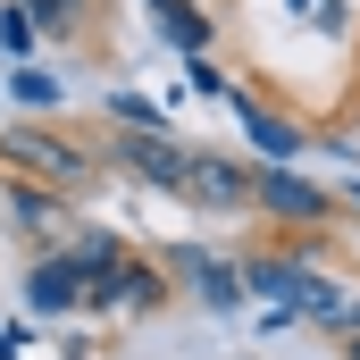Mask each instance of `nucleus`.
<instances>
[{
	"instance_id": "obj_1",
	"label": "nucleus",
	"mask_w": 360,
	"mask_h": 360,
	"mask_svg": "<svg viewBox=\"0 0 360 360\" xmlns=\"http://www.w3.org/2000/svg\"><path fill=\"white\" fill-rule=\"evenodd\" d=\"M0 168H17V176H42L59 184V193H76L84 201L101 176H117L109 168V126H59V109H51V126H0Z\"/></svg>"
},
{
	"instance_id": "obj_2",
	"label": "nucleus",
	"mask_w": 360,
	"mask_h": 360,
	"mask_svg": "<svg viewBox=\"0 0 360 360\" xmlns=\"http://www.w3.org/2000/svg\"><path fill=\"white\" fill-rule=\"evenodd\" d=\"M184 285H176V269L160 260V252H117L109 269H92V310H109V319H151V310H168Z\"/></svg>"
},
{
	"instance_id": "obj_3",
	"label": "nucleus",
	"mask_w": 360,
	"mask_h": 360,
	"mask_svg": "<svg viewBox=\"0 0 360 360\" xmlns=\"http://www.w3.org/2000/svg\"><path fill=\"white\" fill-rule=\"evenodd\" d=\"M109 168L151 193H176L184 201V176H193V143H176L168 126H117L109 117Z\"/></svg>"
},
{
	"instance_id": "obj_4",
	"label": "nucleus",
	"mask_w": 360,
	"mask_h": 360,
	"mask_svg": "<svg viewBox=\"0 0 360 360\" xmlns=\"http://www.w3.org/2000/svg\"><path fill=\"white\" fill-rule=\"evenodd\" d=\"M269 226H344L352 218V193H327V184L293 176V160H260V201H252Z\"/></svg>"
},
{
	"instance_id": "obj_5",
	"label": "nucleus",
	"mask_w": 360,
	"mask_h": 360,
	"mask_svg": "<svg viewBox=\"0 0 360 360\" xmlns=\"http://www.w3.org/2000/svg\"><path fill=\"white\" fill-rule=\"evenodd\" d=\"M0 201H8V226H17L34 252H51V243L76 235V193H59V184H42V176L0 168Z\"/></svg>"
},
{
	"instance_id": "obj_6",
	"label": "nucleus",
	"mask_w": 360,
	"mask_h": 360,
	"mask_svg": "<svg viewBox=\"0 0 360 360\" xmlns=\"http://www.w3.org/2000/svg\"><path fill=\"white\" fill-rule=\"evenodd\" d=\"M184 201L210 210V218H252V201H260V168H243V160H226V151H193Z\"/></svg>"
},
{
	"instance_id": "obj_7",
	"label": "nucleus",
	"mask_w": 360,
	"mask_h": 360,
	"mask_svg": "<svg viewBox=\"0 0 360 360\" xmlns=\"http://www.w3.org/2000/svg\"><path fill=\"white\" fill-rule=\"evenodd\" d=\"M25 310H42V319H68V310H92V269L68 252V243H51V252H34V269H25Z\"/></svg>"
},
{
	"instance_id": "obj_8",
	"label": "nucleus",
	"mask_w": 360,
	"mask_h": 360,
	"mask_svg": "<svg viewBox=\"0 0 360 360\" xmlns=\"http://www.w3.org/2000/svg\"><path fill=\"white\" fill-rule=\"evenodd\" d=\"M160 260L176 269V285L201 310H243V302H252V293H243V260H218V252H201V243H168Z\"/></svg>"
},
{
	"instance_id": "obj_9",
	"label": "nucleus",
	"mask_w": 360,
	"mask_h": 360,
	"mask_svg": "<svg viewBox=\"0 0 360 360\" xmlns=\"http://www.w3.org/2000/svg\"><path fill=\"white\" fill-rule=\"evenodd\" d=\"M235 117H243V134H252L260 160H302V151H310V134H302L285 109H269L260 92H235Z\"/></svg>"
},
{
	"instance_id": "obj_10",
	"label": "nucleus",
	"mask_w": 360,
	"mask_h": 360,
	"mask_svg": "<svg viewBox=\"0 0 360 360\" xmlns=\"http://www.w3.org/2000/svg\"><path fill=\"white\" fill-rule=\"evenodd\" d=\"M160 25H168V42H176V51H193V59L218 42V17H210V0H184V8H168V17H160Z\"/></svg>"
},
{
	"instance_id": "obj_11",
	"label": "nucleus",
	"mask_w": 360,
	"mask_h": 360,
	"mask_svg": "<svg viewBox=\"0 0 360 360\" xmlns=\"http://www.w3.org/2000/svg\"><path fill=\"white\" fill-rule=\"evenodd\" d=\"M8 92H17L25 109H59V101H68V84H59L51 68H8Z\"/></svg>"
},
{
	"instance_id": "obj_12",
	"label": "nucleus",
	"mask_w": 360,
	"mask_h": 360,
	"mask_svg": "<svg viewBox=\"0 0 360 360\" xmlns=\"http://www.w3.org/2000/svg\"><path fill=\"white\" fill-rule=\"evenodd\" d=\"M68 252H76L84 269H109V260L126 252V235H109V226H84V218H76V235H68Z\"/></svg>"
},
{
	"instance_id": "obj_13",
	"label": "nucleus",
	"mask_w": 360,
	"mask_h": 360,
	"mask_svg": "<svg viewBox=\"0 0 360 360\" xmlns=\"http://www.w3.org/2000/svg\"><path fill=\"white\" fill-rule=\"evenodd\" d=\"M327 134H335V151H344V134H360V34H352V84H344V101H335Z\"/></svg>"
},
{
	"instance_id": "obj_14",
	"label": "nucleus",
	"mask_w": 360,
	"mask_h": 360,
	"mask_svg": "<svg viewBox=\"0 0 360 360\" xmlns=\"http://www.w3.org/2000/svg\"><path fill=\"white\" fill-rule=\"evenodd\" d=\"M293 25L302 34H344V0H293Z\"/></svg>"
},
{
	"instance_id": "obj_15",
	"label": "nucleus",
	"mask_w": 360,
	"mask_h": 360,
	"mask_svg": "<svg viewBox=\"0 0 360 360\" xmlns=\"http://www.w3.org/2000/svg\"><path fill=\"white\" fill-rule=\"evenodd\" d=\"M34 34H42V25H34V17H25V8H0V42H8V51H25V42H34Z\"/></svg>"
},
{
	"instance_id": "obj_16",
	"label": "nucleus",
	"mask_w": 360,
	"mask_h": 360,
	"mask_svg": "<svg viewBox=\"0 0 360 360\" xmlns=\"http://www.w3.org/2000/svg\"><path fill=\"white\" fill-rule=\"evenodd\" d=\"M344 360H360V327H352V335H344Z\"/></svg>"
},
{
	"instance_id": "obj_17",
	"label": "nucleus",
	"mask_w": 360,
	"mask_h": 360,
	"mask_svg": "<svg viewBox=\"0 0 360 360\" xmlns=\"http://www.w3.org/2000/svg\"><path fill=\"white\" fill-rule=\"evenodd\" d=\"M151 8H160V17H168V8H184V0H151Z\"/></svg>"
},
{
	"instance_id": "obj_18",
	"label": "nucleus",
	"mask_w": 360,
	"mask_h": 360,
	"mask_svg": "<svg viewBox=\"0 0 360 360\" xmlns=\"http://www.w3.org/2000/svg\"><path fill=\"white\" fill-rule=\"evenodd\" d=\"M352 210H360V184H352Z\"/></svg>"
}]
</instances>
